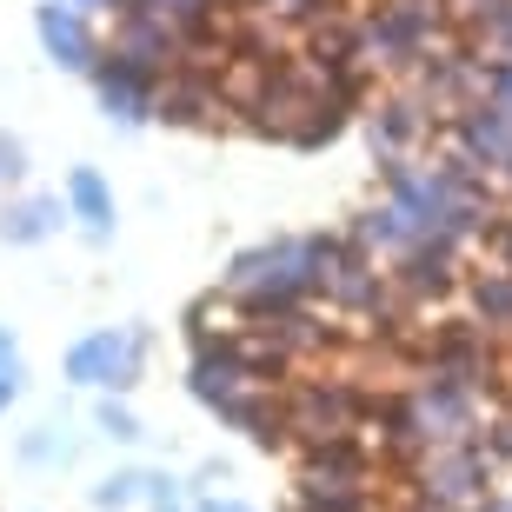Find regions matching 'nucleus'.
<instances>
[{
    "mask_svg": "<svg viewBox=\"0 0 512 512\" xmlns=\"http://www.w3.org/2000/svg\"><path fill=\"white\" fill-rule=\"evenodd\" d=\"M20 180H27V147L14 133H0V187H20Z\"/></svg>",
    "mask_w": 512,
    "mask_h": 512,
    "instance_id": "nucleus-11",
    "label": "nucleus"
},
{
    "mask_svg": "<svg viewBox=\"0 0 512 512\" xmlns=\"http://www.w3.org/2000/svg\"><path fill=\"white\" fill-rule=\"evenodd\" d=\"M34 34H40V47H47V60L54 67H67V74H94L100 67V47H94V27H87V14L80 7H40V20H34Z\"/></svg>",
    "mask_w": 512,
    "mask_h": 512,
    "instance_id": "nucleus-4",
    "label": "nucleus"
},
{
    "mask_svg": "<svg viewBox=\"0 0 512 512\" xmlns=\"http://www.w3.org/2000/svg\"><path fill=\"white\" fill-rule=\"evenodd\" d=\"M133 499H147V473H107L94 486V506L100 512H127Z\"/></svg>",
    "mask_w": 512,
    "mask_h": 512,
    "instance_id": "nucleus-8",
    "label": "nucleus"
},
{
    "mask_svg": "<svg viewBox=\"0 0 512 512\" xmlns=\"http://www.w3.org/2000/svg\"><path fill=\"white\" fill-rule=\"evenodd\" d=\"M74 453H80V439L67 433V426H34V433L20 439V459H27V466H67Z\"/></svg>",
    "mask_w": 512,
    "mask_h": 512,
    "instance_id": "nucleus-7",
    "label": "nucleus"
},
{
    "mask_svg": "<svg viewBox=\"0 0 512 512\" xmlns=\"http://www.w3.org/2000/svg\"><path fill=\"white\" fill-rule=\"evenodd\" d=\"M193 512H253V506H247V499H220V493H213V499H200Z\"/></svg>",
    "mask_w": 512,
    "mask_h": 512,
    "instance_id": "nucleus-12",
    "label": "nucleus"
},
{
    "mask_svg": "<svg viewBox=\"0 0 512 512\" xmlns=\"http://www.w3.org/2000/svg\"><path fill=\"white\" fill-rule=\"evenodd\" d=\"M60 7H94V0H60Z\"/></svg>",
    "mask_w": 512,
    "mask_h": 512,
    "instance_id": "nucleus-13",
    "label": "nucleus"
},
{
    "mask_svg": "<svg viewBox=\"0 0 512 512\" xmlns=\"http://www.w3.org/2000/svg\"><path fill=\"white\" fill-rule=\"evenodd\" d=\"M60 373L74 386H100V393H127L147 373V333L140 326H94L87 340L67 346Z\"/></svg>",
    "mask_w": 512,
    "mask_h": 512,
    "instance_id": "nucleus-2",
    "label": "nucleus"
},
{
    "mask_svg": "<svg viewBox=\"0 0 512 512\" xmlns=\"http://www.w3.org/2000/svg\"><path fill=\"white\" fill-rule=\"evenodd\" d=\"M94 94H100V107H107V120H120V127L160 120L153 67H140V60H127V54H107V60L94 67Z\"/></svg>",
    "mask_w": 512,
    "mask_h": 512,
    "instance_id": "nucleus-3",
    "label": "nucleus"
},
{
    "mask_svg": "<svg viewBox=\"0 0 512 512\" xmlns=\"http://www.w3.org/2000/svg\"><path fill=\"white\" fill-rule=\"evenodd\" d=\"M60 220H67V200L27 193V200H7V207H0V240H7V247H40V240L60 233Z\"/></svg>",
    "mask_w": 512,
    "mask_h": 512,
    "instance_id": "nucleus-5",
    "label": "nucleus"
},
{
    "mask_svg": "<svg viewBox=\"0 0 512 512\" xmlns=\"http://www.w3.org/2000/svg\"><path fill=\"white\" fill-rule=\"evenodd\" d=\"M94 426H100V433H107V439H120V446H133V439H140V419H133L127 406H120V399H100Z\"/></svg>",
    "mask_w": 512,
    "mask_h": 512,
    "instance_id": "nucleus-10",
    "label": "nucleus"
},
{
    "mask_svg": "<svg viewBox=\"0 0 512 512\" xmlns=\"http://www.w3.org/2000/svg\"><path fill=\"white\" fill-rule=\"evenodd\" d=\"M320 260H326L320 240H280V247H253V253H240V260H233L227 286H233V293H253L260 306H280V300H293V293H306V286L320 280Z\"/></svg>",
    "mask_w": 512,
    "mask_h": 512,
    "instance_id": "nucleus-1",
    "label": "nucleus"
},
{
    "mask_svg": "<svg viewBox=\"0 0 512 512\" xmlns=\"http://www.w3.org/2000/svg\"><path fill=\"white\" fill-rule=\"evenodd\" d=\"M20 380H27V366H20V346H14V333L0 326V419H7V406L20 399Z\"/></svg>",
    "mask_w": 512,
    "mask_h": 512,
    "instance_id": "nucleus-9",
    "label": "nucleus"
},
{
    "mask_svg": "<svg viewBox=\"0 0 512 512\" xmlns=\"http://www.w3.org/2000/svg\"><path fill=\"white\" fill-rule=\"evenodd\" d=\"M67 213H74L94 240H114V187L100 180V167H74L67 173Z\"/></svg>",
    "mask_w": 512,
    "mask_h": 512,
    "instance_id": "nucleus-6",
    "label": "nucleus"
}]
</instances>
